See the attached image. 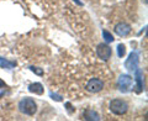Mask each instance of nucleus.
<instances>
[{
  "label": "nucleus",
  "mask_w": 148,
  "mask_h": 121,
  "mask_svg": "<svg viewBox=\"0 0 148 121\" xmlns=\"http://www.w3.org/2000/svg\"><path fill=\"white\" fill-rule=\"evenodd\" d=\"M0 66L1 68H6V69H12L14 67L16 66V62H12V60H8L5 58L0 57Z\"/></svg>",
  "instance_id": "9b49d317"
},
{
  "label": "nucleus",
  "mask_w": 148,
  "mask_h": 121,
  "mask_svg": "<svg viewBox=\"0 0 148 121\" xmlns=\"http://www.w3.org/2000/svg\"><path fill=\"white\" fill-rule=\"evenodd\" d=\"M49 96L52 98L53 100H56V101H62V100H63L61 95H58V94H54L53 91H51V93H49Z\"/></svg>",
  "instance_id": "2eb2a0df"
},
{
  "label": "nucleus",
  "mask_w": 148,
  "mask_h": 121,
  "mask_svg": "<svg viewBox=\"0 0 148 121\" xmlns=\"http://www.w3.org/2000/svg\"><path fill=\"white\" fill-rule=\"evenodd\" d=\"M73 1L75 3V4H78L79 6H82V5H83V3H82V1H79V0H73Z\"/></svg>",
  "instance_id": "a211bd4d"
},
{
  "label": "nucleus",
  "mask_w": 148,
  "mask_h": 121,
  "mask_svg": "<svg viewBox=\"0 0 148 121\" xmlns=\"http://www.w3.org/2000/svg\"><path fill=\"white\" fill-rule=\"evenodd\" d=\"M135 74H136V93H141L143 90V72L137 67L135 69Z\"/></svg>",
  "instance_id": "6e6552de"
},
{
  "label": "nucleus",
  "mask_w": 148,
  "mask_h": 121,
  "mask_svg": "<svg viewBox=\"0 0 148 121\" xmlns=\"http://www.w3.org/2000/svg\"><path fill=\"white\" fill-rule=\"evenodd\" d=\"M96 54L98 57L103 60H109L111 58V54H112V50L109 45L106 43H99L96 46Z\"/></svg>",
  "instance_id": "20e7f679"
},
{
  "label": "nucleus",
  "mask_w": 148,
  "mask_h": 121,
  "mask_svg": "<svg viewBox=\"0 0 148 121\" xmlns=\"http://www.w3.org/2000/svg\"><path fill=\"white\" fill-rule=\"evenodd\" d=\"M109 109L115 115H125L128 111V104L123 99H112L110 101Z\"/></svg>",
  "instance_id": "f03ea898"
},
{
  "label": "nucleus",
  "mask_w": 148,
  "mask_h": 121,
  "mask_svg": "<svg viewBox=\"0 0 148 121\" xmlns=\"http://www.w3.org/2000/svg\"><path fill=\"white\" fill-rule=\"evenodd\" d=\"M29 91L35 93L37 95H42L45 91V88L41 83H32V84L29 85Z\"/></svg>",
  "instance_id": "9d476101"
},
{
  "label": "nucleus",
  "mask_w": 148,
  "mask_h": 121,
  "mask_svg": "<svg viewBox=\"0 0 148 121\" xmlns=\"http://www.w3.org/2000/svg\"><path fill=\"white\" fill-rule=\"evenodd\" d=\"M103 37H104V40L108 43H110V42H112V41H114V36L111 35L108 30H103Z\"/></svg>",
  "instance_id": "ddd939ff"
},
{
  "label": "nucleus",
  "mask_w": 148,
  "mask_h": 121,
  "mask_svg": "<svg viewBox=\"0 0 148 121\" xmlns=\"http://www.w3.org/2000/svg\"><path fill=\"white\" fill-rule=\"evenodd\" d=\"M64 105H66V108H67V111H68L69 114H73L74 111H75V108H73V105H72L71 103H66Z\"/></svg>",
  "instance_id": "dca6fc26"
},
{
  "label": "nucleus",
  "mask_w": 148,
  "mask_h": 121,
  "mask_svg": "<svg viewBox=\"0 0 148 121\" xmlns=\"http://www.w3.org/2000/svg\"><path fill=\"white\" fill-rule=\"evenodd\" d=\"M114 31H115V34L119 35L120 37H126L131 34L132 29H131V25L127 24V22H119V24L115 25Z\"/></svg>",
  "instance_id": "0eeeda50"
},
{
  "label": "nucleus",
  "mask_w": 148,
  "mask_h": 121,
  "mask_svg": "<svg viewBox=\"0 0 148 121\" xmlns=\"http://www.w3.org/2000/svg\"><path fill=\"white\" fill-rule=\"evenodd\" d=\"M85 89L89 93H99L104 89V82L98 78H92L86 83Z\"/></svg>",
  "instance_id": "39448f33"
},
{
  "label": "nucleus",
  "mask_w": 148,
  "mask_h": 121,
  "mask_svg": "<svg viewBox=\"0 0 148 121\" xmlns=\"http://www.w3.org/2000/svg\"><path fill=\"white\" fill-rule=\"evenodd\" d=\"M30 71H32L37 76H43V69L42 68H38V67H35V66H31L30 67Z\"/></svg>",
  "instance_id": "4468645a"
},
{
  "label": "nucleus",
  "mask_w": 148,
  "mask_h": 121,
  "mask_svg": "<svg viewBox=\"0 0 148 121\" xmlns=\"http://www.w3.org/2000/svg\"><path fill=\"white\" fill-rule=\"evenodd\" d=\"M132 83H133V80L130 74H121L117 80L119 90L121 93H128L132 89Z\"/></svg>",
  "instance_id": "7ed1b4c3"
},
{
  "label": "nucleus",
  "mask_w": 148,
  "mask_h": 121,
  "mask_svg": "<svg viewBox=\"0 0 148 121\" xmlns=\"http://www.w3.org/2000/svg\"><path fill=\"white\" fill-rule=\"evenodd\" d=\"M18 111L27 116H34L37 113V104L32 98H22L17 104Z\"/></svg>",
  "instance_id": "f257e3e1"
},
{
  "label": "nucleus",
  "mask_w": 148,
  "mask_h": 121,
  "mask_svg": "<svg viewBox=\"0 0 148 121\" xmlns=\"http://www.w3.org/2000/svg\"><path fill=\"white\" fill-rule=\"evenodd\" d=\"M8 85H6V83L1 78H0V89H4V88H6Z\"/></svg>",
  "instance_id": "f3484780"
},
{
  "label": "nucleus",
  "mask_w": 148,
  "mask_h": 121,
  "mask_svg": "<svg viewBox=\"0 0 148 121\" xmlns=\"http://www.w3.org/2000/svg\"><path fill=\"white\" fill-rule=\"evenodd\" d=\"M125 53H126V46H125L123 43H120L117 45V56L120 58H123Z\"/></svg>",
  "instance_id": "f8f14e48"
},
{
  "label": "nucleus",
  "mask_w": 148,
  "mask_h": 121,
  "mask_svg": "<svg viewBox=\"0 0 148 121\" xmlns=\"http://www.w3.org/2000/svg\"><path fill=\"white\" fill-rule=\"evenodd\" d=\"M83 119L88 120V121H99L100 120V115L92 109H86L83 113Z\"/></svg>",
  "instance_id": "1a4fd4ad"
},
{
  "label": "nucleus",
  "mask_w": 148,
  "mask_h": 121,
  "mask_svg": "<svg viewBox=\"0 0 148 121\" xmlns=\"http://www.w3.org/2000/svg\"><path fill=\"white\" fill-rule=\"evenodd\" d=\"M138 62H140L138 53L137 52H131V53L128 54V58L125 60V67H126L127 71L133 72L138 67Z\"/></svg>",
  "instance_id": "423d86ee"
}]
</instances>
